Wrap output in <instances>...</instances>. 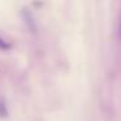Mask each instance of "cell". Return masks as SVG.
<instances>
[{"label":"cell","mask_w":121,"mask_h":121,"mask_svg":"<svg viewBox=\"0 0 121 121\" xmlns=\"http://www.w3.org/2000/svg\"><path fill=\"white\" fill-rule=\"evenodd\" d=\"M0 108H1V109H3V108L5 109V105H4V103H0ZM5 113H7V111H4V112H3V111H0V116H5Z\"/></svg>","instance_id":"cell-2"},{"label":"cell","mask_w":121,"mask_h":121,"mask_svg":"<svg viewBox=\"0 0 121 121\" xmlns=\"http://www.w3.org/2000/svg\"><path fill=\"white\" fill-rule=\"evenodd\" d=\"M9 48H11V44L3 37H0V50H9Z\"/></svg>","instance_id":"cell-1"},{"label":"cell","mask_w":121,"mask_h":121,"mask_svg":"<svg viewBox=\"0 0 121 121\" xmlns=\"http://www.w3.org/2000/svg\"><path fill=\"white\" fill-rule=\"evenodd\" d=\"M120 34H121V26H120Z\"/></svg>","instance_id":"cell-3"}]
</instances>
